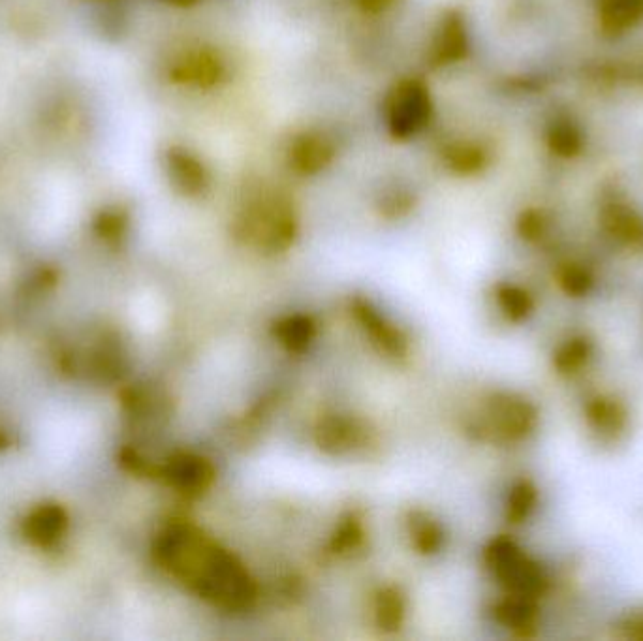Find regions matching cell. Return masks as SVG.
Wrapping results in <instances>:
<instances>
[{
  "mask_svg": "<svg viewBox=\"0 0 643 641\" xmlns=\"http://www.w3.org/2000/svg\"><path fill=\"white\" fill-rule=\"evenodd\" d=\"M170 78L179 83L194 87L200 91H211L220 87L226 79V63L220 57L219 51L211 47H196L183 53L172 68Z\"/></svg>",
  "mask_w": 643,
  "mask_h": 641,
  "instance_id": "8",
  "label": "cell"
},
{
  "mask_svg": "<svg viewBox=\"0 0 643 641\" xmlns=\"http://www.w3.org/2000/svg\"><path fill=\"white\" fill-rule=\"evenodd\" d=\"M166 4H172V6H181V8H187V6H194L198 4L200 0H162Z\"/></svg>",
  "mask_w": 643,
  "mask_h": 641,
  "instance_id": "25",
  "label": "cell"
},
{
  "mask_svg": "<svg viewBox=\"0 0 643 641\" xmlns=\"http://www.w3.org/2000/svg\"><path fill=\"white\" fill-rule=\"evenodd\" d=\"M589 420L593 423L596 431L604 435H615L625 425V412L613 401L598 399L589 407Z\"/></svg>",
  "mask_w": 643,
  "mask_h": 641,
  "instance_id": "19",
  "label": "cell"
},
{
  "mask_svg": "<svg viewBox=\"0 0 643 641\" xmlns=\"http://www.w3.org/2000/svg\"><path fill=\"white\" fill-rule=\"evenodd\" d=\"M533 602L527 596H510L495 608V617L501 625L516 632H527L534 625Z\"/></svg>",
  "mask_w": 643,
  "mask_h": 641,
  "instance_id": "16",
  "label": "cell"
},
{
  "mask_svg": "<svg viewBox=\"0 0 643 641\" xmlns=\"http://www.w3.org/2000/svg\"><path fill=\"white\" fill-rule=\"evenodd\" d=\"M365 542V527L363 521L356 514H348L341 519L335 532L331 534L330 549L335 555H348L354 553Z\"/></svg>",
  "mask_w": 643,
  "mask_h": 641,
  "instance_id": "17",
  "label": "cell"
},
{
  "mask_svg": "<svg viewBox=\"0 0 643 641\" xmlns=\"http://www.w3.org/2000/svg\"><path fill=\"white\" fill-rule=\"evenodd\" d=\"M486 564L510 595L533 598L542 593L540 570L512 540H493L486 548Z\"/></svg>",
  "mask_w": 643,
  "mask_h": 641,
  "instance_id": "4",
  "label": "cell"
},
{
  "mask_svg": "<svg viewBox=\"0 0 643 641\" xmlns=\"http://www.w3.org/2000/svg\"><path fill=\"white\" fill-rule=\"evenodd\" d=\"M386 126L393 140L418 136L433 117V98L420 79H401L393 85L384 104Z\"/></svg>",
  "mask_w": 643,
  "mask_h": 641,
  "instance_id": "3",
  "label": "cell"
},
{
  "mask_svg": "<svg viewBox=\"0 0 643 641\" xmlns=\"http://www.w3.org/2000/svg\"><path fill=\"white\" fill-rule=\"evenodd\" d=\"M375 623L384 632H397L407 619V596L395 585L378 589L373 602Z\"/></svg>",
  "mask_w": 643,
  "mask_h": 641,
  "instance_id": "15",
  "label": "cell"
},
{
  "mask_svg": "<svg viewBox=\"0 0 643 641\" xmlns=\"http://www.w3.org/2000/svg\"><path fill=\"white\" fill-rule=\"evenodd\" d=\"M407 531L414 549L422 555H437L446 544V534L439 521L424 510H414L407 517Z\"/></svg>",
  "mask_w": 643,
  "mask_h": 641,
  "instance_id": "14",
  "label": "cell"
},
{
  "mask_svg": "<svg viewBox=\"0 0 643 641\" xmlns=\"http://www.w3.org/2000/svg\"><path fill=\"white\" fill-rule=\"evenodd\" d=\"M414 200L416 198L407 188L393 187L378 200V211L388 219H399L408 215V211L414 207Z\"/></svg>",
  "mask_w": 643,
  "mask_h": 641,
  "instance_id": "22",
  "label": "cell"
},
{
  "mask_svg": "<svg viewBox=\"0 0 643 641\" xmlns=\"http://www.w3.org/2000/svg\"><path fill=\"white\" fill-rule=\"evenodd\" d=\"M350 311L380 354L395 361L407 358L410 344H408L405 331L397 324H393L386 314L380 313V309L375 307L369 299H352Z\"/></svg>",
  "mask_w": 643,
  "mask_h": 641,
  "instance_id": "7",
  "label": "cell"
},
{
  "mask_svg": "<svg viewBox=\"0 0 643 641\" xmlns=\"http://www.w3.org/2000/svg\"><path fill=\"white\" fill-rule=\"evenodd\" d=\"M318 333V326L309 314H288L273 324V337L290 354H305Z\"/></svg>",
  "mask_w": 643,
  "mask_h": 641,
  "instance_id": "13",
  "label": "cell"
},
{
  "mask_svg": "<svg viewBox=\"0 0 643 641\" xmlns=\"http://www.w3.org/2000/svg\"><path fill=\"white\" fill-rule=\"evenodd\" d=\"M164 476L177 491L189 497H200L215 484L217 469L204 455L183 452L170 457Z\"/></svg>",
  "mask_w": 643,
  "mask_h": 641,
  "instance_id": "10",
  "label": "cell"
},
{
  "mask_svg": "<svg viewBox=\"0 0 643 641\" xmlns=\"http://www.w3.org/2000/svg\"><path fill=\"white\" fill-rule=\"evenodd\" d=\"M469 51V34L461 14L446 12L440 17L437 31L431 42L429 61L437 68L459 63Z\"/></svg>",
  "mask_w": 643,
  "mask_h": 641,
  "instance_id": "12",
  "label": "cell"
},
{
  "mask_svg": "<svg viewBox=\"0 0 643 641\" xmlns=\"http://www.w3.org/2000/svg\"><path fill=\"white\" fill-rule=\"evenodd\" d=\"M157 555L173 578L213 608L243 613L258 600L247 566L194 523H172L158 538Z\"/></svg>",
  "mask_w": 643,
  "mask_h": 641,
  "instance_id": "1",
  "label": "cell"
},
{
  "mask_svg": "<svg viewBox=\"0 0 643 641\" xmlns=\"http://www.w3.org/2000/svg\"><path fill=\"white\" fill-rule=\"evenodd\" d=\"M536 422L534 408L516 395H495L480 412L478 427L491 440L512 442L531 433Z\"/></svg>",
  "mask_w": 643,
  "mask_h": 641,
  "instance_id": "5",
  "label": "cell"
},
{
  "mask_svg": "<svg viewBox=\"0 0 643 641\" xmlns=\"http://www.w3.org/2000/svg\"><path fill=\"white\" fill-rule=\"evenodd\" d=\"M534 504H536V489H534L533 484L519 482L510 491L506 516L512 523H521L523 519H527L529 514L533 512Z\"/></svg>",
  "mask_w": 643,
  "mask_h": 641,
  "instance_id": "21",
  "label": "cell"
},
{
  "mask_svg": "<svg viewBox=\"0 0 643 641\" xmlns=\"http://www.w3.org/2000/svg\"><path fill=\"white\" fill-rule=\"evenodd\" d=\"M591 354V344L585 339H574L570 343H566L555 356V365L565 371V373H570V371H576L580 369L581 365L587 361Z\"/></svg>",
  "mask_w": 643,
  "mask_h": 641,
  "instance_id": "23",
  "label": "cell"
},
{
  "mask_svg": "<svg viewBox=\"0 0 643 641\" xmlns=\"http://www.w3.org/2000/svg\"><path fill=\"white\" fill-rule=\"evenodd\" d=\"M375 440L373 429L356 416L330 414L316 425V444L322 452L345 457L367 450Z\"/></svg>",
  "mask_w": 643,
  "mask_h": 641,
  "instance_id": "6",
  "label": "cell"
},
{
  "mask_svg": "<svg viewBox=\"0 0 643 641\" xmlns=\"http://www.w3.org/2000/svg\"><path fill=\"white\" fill-rule=\"evenodd\" d=\"M352 2L363 14L378 16V14L388 12L399 0H352Z\"/></svg>",
  "mask_w": 643,
  "mask_h": 641,
  "instance_id": "24",
  "label": "cell"
},
{
  "mask_svg": "<svg viewBox=\"0 0 643 641\" xmlns=\"http://www.w3.org/2000/svg\"><path fill=\"white\" fill-rule=\"evenodd\" d=\"M442 162L450 172L469 175L482 166V153L471 143H448L442 149Z\"/></svg>",
  "mask_w": 643,
  "mask_h": 641,
  "instance_id": "18",
  "label": "cell"
},
{
  "mask_svg": "<svg viewBox=\"0 0 643 641\" xmlns=\"http://www.w3.org/2000/svg\"><path fill=\"white\" fill-rule=\"evenodd\" d=\"M232 232L241 243L258 252H286L298 239L299 217L296 205L281 192L262 190L239 207Z\"/></svg>",
  "mask_w": 643,
  "mask_h": 641,
  "instance_id": "2",
  "label": "cell"
},
{
  "mask_svg": "<svg viewBox=\"0 0 643 641\" xmlns=\"http://www.w3.org/2000/svg\"><path fill=\"white\" fill-rule=\"evenodd\" d=\"M337 158V147L331 138L322 132H301L288 145L290 170L311 177L328 170Z\"/></svg>",
  "mask_w": 643,
  "mask_h": 641,
  "instance_id": "11",
  "label": "cell"
},
{
  "mask_svg": "<svg viewBox=\"0 0 643 641\" xmlns=\"http://www.w3.org/2000/svg\"><path fill=\"white\" fill-rule=\"evenodd\" d=\"M168 181L185 198H202L211 188V172L204 160L185 147H170L164 153Z\"/></svg>",
  "mask_w": 643,
  "mask_h": 641,
  "instance_id": "9",
  "label": "cell"
},
{
  "mask_svg": "<svg viewBox=\"0 0 643 641\" xmlns=\"http://www.w3.org/2000/svg\"><path fill=\"white\" fill-rule=\"evenodd\" d=\"M497 301L501 305L502 313L506 314L512 322H519L527 318L533 311V299L518 286L504 284L497 290Z\"/></svg>",
  "mask_w": 643,
  "mask_h": 641,
  "instance_id": "20",
  "label": "cell"
}]
</instances>
